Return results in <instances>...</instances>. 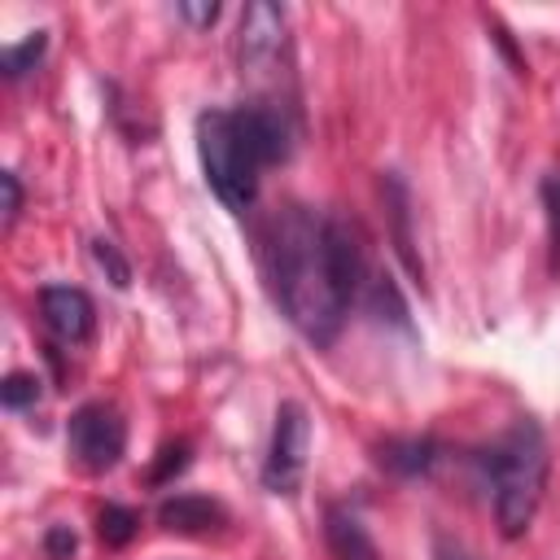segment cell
I'll list each match as a JSON object with an SVG mask.
<instances>
[{
    "label": "cell",
    "instance_id": "obj_9",
    "mask_svg": "<svg viewBox=\"0 0 560 560\" xmlns=\"http://www.w3.org/2000/svg\"><path fill=\"white\" fill-rule=\"evenodd\" d=\"M381 197H385V219H389V236H394L398 258L407 262V271L416 280H424V262H420L416 236H411V197H407V184L398 175H385L381 179Z\"/></svg>",
    "mask_w": 560,
    "mask_h": 560
},
{
    "label": "cell",
    "instance_id": "obj_18",
    "mask_svg": "<svg viewBox=\"0 0 560 560\" xmlns=\"http://www.w3.org/2000/svg\"><path fill=\"white\" fill-rule=\"evenodd\" d=\"M175 13H179L188 26L206 31V26H214V22H219L223 4H219V0H179V4H175Z\"/></svg>",
    "mask_w": 560,
    "mask_h": 560
},
{
    "label": "cell",
    "instance_id": "obj_14",
    "mask_svg": "<svg viewBox=\"0 0 560 560\" xmlns=\"http://www.w3.org/2000/svg\"><path fill=\"white\" fill-rule=\"evenodd\" d=\"M542 210H547V241H551V271L560 267V171L542 175Z\"/></svg>",
    "mask_w": 560,
    "mask_h": 560
},
{
    "label": "cell",
    "instance_id": "obj_5",
    "mask_svg": "<svg viewBox=\"0 0 560 560\" xmlns=\"http://www.w3.org/2000/svg\"><path fill=\"white\" fill-rule=\"evenodd\" d=\"M66 438H70V455L88 472H109L127 451V424L109 402H83L70 416Z\"/></svg>",
    "mask_w": 560,
    "mask_h": 560
},
{
    "label": "cell",
    "instance_id": "obj_8",
    "mask_svg": "<svg viewBox=\"0 0 560 560\" xmlns=\"http://www.w3.org/2000/svg\"><path fill=\"white\" fill-rule=\"evenodd\" d=\"M158 521L171 534H210V529L228 525V512L206 494H171L158 503Z\"/></svg>",
    "mask_w": 560,
    "mask_h": 560
},
{
    "label": "cell",
    "instance_id": "obj_15",
    "mask_svg": "<svg viewBox=\"0 0 560 560\" xmlns=\"http://www.w3.org/2000/svg\"><path fill=\"white\" fill-rule=\"evenodd\" d=\"M92 258H96V267L105 271V280H109L114 289H127V284H131V262L122 258V249H118L114 241L96 236V241H92Z\"/></svg>",
    "mask_w": 560,
    "mask_h": 560
},
{
    "label": "cell",
    "instance_id": "obj_10",
    "mask_svg": "<svg viewBox=\"0 0 560 560\" xmlns=\"http://www.w3.org/2000/svg\"><path fill=\"white\" fill-rule=\"evenodd\" d=\"M324 542H328L332 560H381V551H376L372 534L363 529V521L341 503H332L324 512Z\"/></svg>",
    "mask_w": 560,
    "mask_h": 560
},
{
    "label": "cell",
    "instance_id": "obj_16",
    "mask_svg": "<svg viewBox=\"0 0 560 560\" xmlns=\"http://www.w3.org/2000/svg\"><path fill=\"white\" fill-rule=\"evenodd\" d=\"M0 402H4L9 411L35 407V402H39V376H31V372H9V376L0 381Z\"/></svg>",
    "mask_w": 560,
    "mask_h": 560
},
{
    "label": "cell",
    "instance_id": "obj_20",
    "mask_svg": "<svg viewBox=\"0 0 560 560\" xmlns=\"http://www.w3.org/2000/svg\"><path fill=\"white\" fill-rule=\"evenodd\" d=\"M0 192H4V228H13V223H18V214H22V184H18V175H13V171H4V175H0Z\"/></svg>",
    "mask_w": 560,
    "mask_h": 560
},
{
    "label": "cell",
    "instance_id": "obj_12",
    "mask_svg": "<svg viewBox=\"0 0 560 560\" xmlns=\"http://www.w3.org/2000/svg\"><path fill=\"white\" fill-rule=\"evenodd\" d=\"M44 52H48V31H31L26 39L9 44V48H4V57H0L4 79H22V74H31V70L44 61Z\"/></svg>",
    "mask_w": 560,
    "mask_h": 560
},
{
    "label": "cell",
    "instance_id": "obj_11",
    "mask_svg": "<svg viewBox=\"0 0 560 560\" xmlns=\"http://www.w3.org/2000/svg\"><path fill=\"white\" fill-rule=\"evenodd\" d=\"M438 459L442 455H438L433 438H389L381 446V464L389 472H398V477H424V472H433Z\"/></svg>",
    "mask_w": 560,
    "mask_h": 560
},
{
    "label": "cell",
    "instance_id": "obj_19",
    "mask_svg": "<svg viewBox=\"0 0 560 560\" xmlns=\"http://www.w3.org/2000/svg\"><path fill=\"white\" fill-rule=\"evenodd\" d=\"M74 547H79V538H74L70 525H52V529L44 534V551H48V560H70Z\"/></svg>",
    "mask_w": 560,
    "mask_h": 560
},
{
    "label": "cell",
    "instance_id": "obj_7",
    "mask_svg": "<svg viewBox=\"0 0 560 560\" xmlns=\"http://www.w3.org/2000/svg\"><path fill=\"white\" fill-rule=\"evenodd\" d=\"M284 48V9L280 4H267V0H254L245 4L241 13V39H236V52H241V66L245 70H262L280 57Z\"/></svg>",
    "mask_w": 560,
    "mask_h": 560
},
{
    "label": "cell",
    "instance_id": "obj_4",
    "mask_svg": "<svg viewBox=\"0 0 560 560\" xmlns=\"http://www.w3.org/2000/svg\"><path fill=\"white\" fill-rule=\"evenodd\" d=\"M306 451H311L306 407L302 402H280L271 446H267V459H262V486L271 494H298V486L306 477Z\"/></svg>",
    "mask_w": 560,
    "mask_h": 560
},
{
    "label": "cell",
    "instance_id": "obj_6",
    "mask_svg": "<svg viewBox=\"0 0 560 560\" xmlns=\"http://www.w3.org/2000/svg\"><path fill=\"white\" fill-rule=\"evenodd\" d=\"M39 315H44L48 332L70 341V346L88 341L96 328V306L79 284H44L39 289Z\"/></svg>",
    "mask_w": 560,
    "mask_h": 560
},
{
    "label": "cell",
    "instance_id": "obj_2",
    "mask_svg": "<svg viewBox=\"0 0 560 560\" xmlns=\"http://www.w3.org/2000/svg\"><path fill=\"white\" fill-rule=\"evenodd\" d=\"M197 153L210 192L245 214L258 197V179L267 166L289 158V122L276 105H236V109H206L197 118Z\"/></svg>",
    "mask_w": 560,
    "mask_h": 560
},
{
    "label": "cell",
    "instance_id": "obj_1",
    "mask_svg": "<svg viewBox=\"0 0 560 560\" xmlns=\"http://www.w3.org/2000/svg\"><path fill=\"white\" fill-rule=\"evenodd\" d=\"M262 262L284 319L315 346H328L341 332L350 302L372 276L354 232L306 206H289L271 219Z\"/></svg>",
    "mask_w": 560,
    "mask_h": 560
},
{
    "label": "cell",
    "instance_id": "obj_21",
    "mask_svg": "<svg viewBox=\"0 0 560 560\" xmlns=\"http://www.w3.org/2000/svg\"><path fill=\"white\" fill-rule=\"evenodd\" d=\"M438 560H464L459 551H451V547H438Z\"/></svg>",
    "mask_w": 560,
    "mask_h": 560
},
{
    "label": "cell",
    "instance_id": "obj_3",
    "mask_svg": "<svg viewBox=\"0 0 560 560\" xmlns=\"http://www.w3.org/2000/svg\"><path fill=\"white\" fill-rule=\"evenodd\" d=\"M477 464L494 490V521H499L503 538L525 534L538 503H542V490H547V464L551 459H547L542 429L529 416H521L490 451L477 455Z\"/></svg>",
    "mask_w": 560,
    "mask_h": 560
},
{
    "label": "cell",
    "instance_id": "obj_13",
    "mask_svg": "<svg viewBox=\"0 0 560 560\" xmlns=\"http://www.w3.org/2000/svg\"><path fill=\"white\" fill-rule=\"evenodd\" d=\"M136 529H140V516L131 508H122V503H105L101 516H96V534L109 547H127L136 538Z\"/></svg>",
    "mask_w": 560,
    "mask_h": 560
},
{
    "label": "cell",
    "instance_id": "obj_17",
    "mask_svg": "<svg viewBox=\"0 0 560 560\" xmlns=\"http://www.w3.org/2000/svg\"><path fill=\"white\" fill-rule=\"evenodd\" d=\"M188 455H192L188 442H166V446L158 451L153 468H149V486H166V481H175V477L188 468Z\"/></svg>",
    "mask_w": 560,
    "mask_h": 560
}]
</instances>
